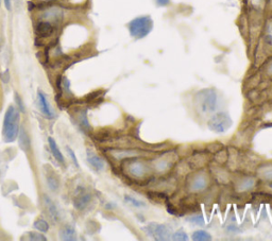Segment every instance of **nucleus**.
<instances>
[{
  "instance_id": "3",
  "label": "nucleus",
  "mask_w": 272,
  "mask_h": 241,
  "mask_svg": "<svg viewBox=\"0 0 272 241\" xmlns=\"http://www.w3.org/2000/svg\"><path fill=\"white\" fill-rule=\"evenodd\" d=\"M19 111L17 108L10 105L5 114L3 125V139L7 144L14 143L19 135Z\"/></svg>"
},
{
  "instance_id": "33",
  "label": "nucleus",
  "mask_w": 272,
  "mask_h": 241,
  "mask_svg": "<svg viewBox=\"0 0 272 241\" xmlns=\"http://www.w3.org/2000/svg\"><path fill=\"white\" fill-rule=\"evenodd\" d=\"M4 4H5V7L8 11H11L12 9V0H4Z\"/></svg>"
},
{
  "instance_id": "15",
  "label": "nucleus",
  "mask_w": 272,
  "mask_h": 241,
  "mask_svg": "<svg viewBox=\"0 0 272 241\" xmlns=\"http://www.w3.org/2000/svg\"><path fill=\"white\" fill-rule=\"evenodd\" d=\"M38 98H39V102H40V105H41L42 113L44 114V115L47 118H53L55 113H53V111L51 109L50 103H49V101H48L46 95L43 92H39L38 93Z\"/></svg>"
},
{
  "instance_id": "30",
  "label": "nucleus",
  "mask_w": 272,
  "mask_h": 241,
  "mask_svg": "<svg viewBox=\"0 0 272 241\" xmlns=\"http://www.w3.org/2000/svg\"><path fill=\"white\" fill-rule=\"evenodd\" d=\"M15 103H16V106H17V110L19 112H24V105H23V102L21 98L19 97L18 94H15Z\"/></svg>"
},
{
  "instance_id": "18",
  "label": "nucleus",
  "mask_w": 272,
  "mask_h": 241,
  "mask_svg": "<svg viewBox=\"0 0 272 241\" xmlns=\"http://www.w3.org/2000/svg\"><path fill=\"white\" fill-rule=\"evenodd\" d=\"M44 203H45V206L49 212V216L53 219V220H60V210L58 208V206L56 205V203L47 196L44 197Z\"/></svg>"
},
{
  "instance_id": "10",
  "label": "nucleus",
  "mask_w": 272,
  "mask_h": 241,
  "mask_svg": "<svg viewBox=\"0 0 272 241\" xmlns=\"http://www.w3.org/2000/svg\"><path fill=\"white\" fill-rule=\"evenodd\" d=\"M175 163H176V158L168 153V154H164L162 157L156 158L155 160L151 163V165L155 172L165 173L172 168Z\"/></svg>"
},
{
  "instance_id": "6",
  "label": "nucleus",
  "mask_w": 272,
  "mask_h": 241,
  "mask_svg": "<svg viewBox=\"0 0 272 241\" xmlns=\"http://www.w3.org/2000/svg\"><path fill=\"white\" fill-rule=\"evenodd\" d=\"M64 17H65V12L63 8L52 4H47L46 7L41 9L38 19L50 22L53 26L59 28L61 24L63 23Z\"/></svg>"
},
{
  "instance_id": "8",
  "label": "nucleus",
  "mask_w": 272,
  "mask_h": 241,
  "mask_svg": "<svg viewBox=\"0 0 272 241\" xmlns=\"http://www.w3.org/2000/svg\"><path fill=\"white\" fill-rule=\"evenodd\" d=\"M143 230L146 232L148 236H150L153 239L159 240V241L170 240L172 236L170 227H168L165 224H160L156 222L149 223L147 226H145Z\"/></svg>"
},
{
  "instance_id": "1",
  "label": "nucleus",
  "mask_w": 272,
  "mask_h": 241,
  "mask_svg": "<svg viewBox=\"0 0 272 241\" xmlns=\"http://www.w3.org/2000/svg\"><path fill=\"white\" fill-rule=\"evenodd\" d=\"M122 168L131 179L135 181H146L151 177L154 172L152 165L141 156L125 159Z\"/></svg>"
},
{
  "instance_id": "7",
  "label": "nucleus",
  "mask_w": 272,
  "mask_h": 241,
  "mask_svg": "<svg viewBox=\"0 0 272 241\" xmlns=\"http://www.w3.org/2000/svg\"><path fill=\"white\" fill-rule=\"evenodd\" d=\"M186 187L191 194L204 193L209 187V175L203 170L194 172L188 176Z\"/></svg>"
},
{
  "instance_id": "26",
  "label": "nucleus",
  "mask_w": 272,
  "mask_h": 241,
  "mask_svg": "<svg viewBox=\"0 0 272 241\" xmlns=\"http://www.w3.org/2000/svg\"><path fill=\"white\" fill-rule=\"evenodd\" d=\"M187 221L191 222L192 224L197 225V226H203L205 224L204 218L202 217L201 215H194V216H192V217H189L187 219Z\"/></svg>"
},
{
  "instance_id": "21",
  "label": "nucleus",
  "mask_w": 272,
  "mask_h": 241,
  "mask_svg": "<svg viewBox=\"0 0 272 241\" xmlns=\"http://www.w3.org/2000/svg\"><path fill=\"white\" fill-rule=\"evenodd\" d=\"M18 142H19V147L26 152L29 150L30 148V139H29V136L27 135V133L24 132L23 129H21L19 131V135H18Z\"/></svg>"
},
{
  "instance_id": "9",
  "label": "nucleus",
  "mask_w": 272,
  "mask_h": 241,
  "mask_svg": "<svg viewBox=\"0 0 272 241\" xmlns=\"http://www.w3.org/2000/svg\"><path fill=\"white\" fill-rule=\"evenodd\" d=\"M58 29L59 28L53 26L52 23L45 21V20H40V19L36 20V22L34 24L35 35L41 40H45V39H49V37H52L57 33Z\"/></svg>"
},
{
  "instance_id": "2",
  "label": "nucleus",
  "mask_w": 272,
  "mask_h": 241,
  "mask_svg": "<svg viewBox=\"0 0 272 241\" xmlns=\"http://www.w3.org/2000/svg\"><path fill=\"white\" fill-rule=\"evenodd\" d=\"M217 92L215 88H203L194 96V105L199 115L206 116L213 114L217 109Z\"/></svg>"
},
{
  "instance_id": "35",
  "label": "nucleus",
  "mask_w": 272,
  "mask_h": 241,
  "mask_svg": "<svg viewBox=\"0 0 272 241\" xmlns=\"http://www.w3.org/2000/svg\"><path fill=\"white\" fill-rule=\"evenodd\" d=\"M0 5H2V0H0Z\"/></svg>"
},
{
  "instance_id": "20",
  "label": "nucleus",
  "mask_w": 272,
  "mask_h": 241,
  "mask_svg": "<svg viewBox=\"0 0 272 241\" xmlns=\"http://www.w3.org/2000/svg\"><path fill=\"white\" fill-rule=\"evenodd\" d=\"M257 173H258L259 179H262L267 182H272V165L271 164L263 165V166L258 167Z\"/></svg>"
},
{
  "instance_id": "24",
  "label": "nucleus",
  "mask_w": 272,
  "mask_h": 241,
  "mask_svg": "<svg viewBox=\"0 0 272 241\" xmlns=\"http://www.w3.org/2000/svg\"><path fill=\"white\" fill-rule=\"evenodd\" d=\"M33 227L35 228L36 231H39L41 233H46L49 231V224L44 219H38L36 221H34Z\"/></svg>"
},
{
  "instance_id": "16",
  "label": "nucleus",
  "mask_w": 272,
  "mask_h": 241,
  "mask_svg": "<svg viewBox=\"0 0 272 241\" xmlns=\"http://www.w3.org/2000/svg\"><path fill=\"white\" fill-rule=\"evenodd\" d=\"M59 235L62 240H66V241L77 240V232L75 230V227H73V225H70V224H67L62 227L60 230Z\"/></svg>"
},
{
  "instance_id": "5",
  "label": "nucleus",
  "mask_w": 272,
  "mask_h": 241,
  "mask_svg": "<svg viewBox=\"0 0 272 241\" xmlns=\"http://www.w3.org/2000/svg\"><path fill=\"white\" fill-rule=\"evenodd\" d=\"M207 129L216 134L227 133L233 125V120L227 112H218L207 120Z\"/></svg>"
},
{
  "instance_id": "28",
  "label": "nucleus",
  "mask_w": 272,
  "mask_h": 241,
  "mask_svg": "<svg viewBox=\"0 0 272 241\" xmlns=\"http://www.w3.org/2000/svg\"><path fill=\"white\" fill-rule=\"evenodd\" d=\"M27 236H28V239L29 240H38V241H45L47 240V238L43 235V233H35V232H29L27 233Z\"/></svg>"
},
{
  "instance_id": "27",
  "label": "nucleus",
  "mask_w": 272,
  "mask_h": 241,
  "mask_svg": "<svg viewBox=\"0 0 272 241\" xmlns=\"http://www.w3.org/2000/svg\"><path fill=\"white\" fill-rule=\"evenodd\" d=\"M78 118H79V123H80V125L82 126L83 129L89 130L91 128L90 123H89V120H88V117H86V113L85 112H81L79 114Z\"/></svg>"
},
{
  "instance_id": "17",
  "label": "nucleus",
  "mask_w": 272,
  "mask_h": 241,
  "mask_svg": "<svg viewBox=\"0 0 272 241\" xmlns=\"http://www.w3.org/2000/svg\"><path fill=\"white\" fill-rule=\"evenodd\" d=\"M48 145H49V149H50L51 154L57 159V162H59L60 164H63L64 165L65 164V157H64L63 154H62L61 150L59 149V147L57 145V142L55 141V139L52 137H49L48 138Z\"/></svg>"
},
{
  "instance_id": "32",
  "label": "nucleus",
  "mask_w": 272,
  "mask_h": 241,
  "mask_svg": "<svg viewBox=\"0 0 272 241\" xmlns=\"http://www.w3.org/2000/svg\"><path fill=\"white\" fill-rule=\"evenodd\" d=\"M266 72L269 75V77H272V60H270L267 63V66H266Z\"/></svg>"
},
{
  "instance_id": "4",
  "label": "nucleus",
  "mask_w": 272,
  "mask_h": 241,
  "mask_svg": "<svg viewBox=\"0 0 272 241\" xmlns=\"http://www.w3.org/2000/svg\"><path fill=\"white\" fill-rule=\"evenodd\" d=\"M154 21L150 15H142L133 18L128 23V30L134 40H143L151 33Z\"/></svg>"
},
{
  "instance_id": "34",
  "label": "nucleus",
  "mask_w": 272,
  "mask_h": 241,
  "mask_svg": "<svg viewBox=\"0 0 272 241\" xmlns=\"http://www.w3.org/2000/svg\"><path fill=\"white\" fill-rule=\"evenodd\" d=\"M36 2H39L43 5H47V4H52V3L57 2V0H36Z\"/></svg>"
},
{
  "instance_id": "22",
  "label": "nucleus",
  "mask_w": 272,
  "mask_h": 241,
  "mask_svg": "<svg viewBox=\"0 0 272 241\" xmlns=\"http://www.w3.org/2000/svg\"><path fill=\"white\" fill-rule=\"evenodd\" d=\"M193 240L195 241H207V240H212V236L209 233L203 230H197L193 233L192 235Z\"/></svg>"
},
{
  "instance_id": "14",
  "label": "nucleus",
  "mask_w": 272,
  "mask_h": 241,
  "mask_svg": "<svg viewBox=\"0 0 272 241\" xmlns=\"http://www.w3.org/2000/svg\"><path fill=\"white\" fill-rule=\"evenodd\" d=\"M255 179L253 176H241L236 182V188L239 193H248L255 187Z\"/></svg>"
},
{
  "instance_id": "19",
  "label": "nucleus",
  "mask_w": 272,
  "mask_h": 241,
  "mask_svg": "<svg viewBox=\"0 0 272 241\" xmlns=\"http://www.w3.org/2000/svg\"><path fill=\"white\" fill-rule=\"evenodd\" d=\"M46 181L49 189H50L51 192H57L60 187V180L55 171L49 170L46 172Z\"/></svg>"
},
{
  "instance_id": "12",
  "label": "nucleus",
  "mask_w": 272,
  "mask_h": 241,
  "mask_svg": "<svg viewBox=\"0 0 272 241\" xmlns=\"http://www.w3.org/2000/svg\"><path fill=\"white\" fill-rule=\"evenodd\" d=\"M111 156L117 160H125L132 157H139L142 155V151L131 150V149H120V150H112L110 152Z\"/></svg>"
},
{
  "instance_id": "23",
  "label": "nucleus",
  "mask_w": 272,
  "mask_h": 241,
  "mask_svg": "<svg viewBox=\"0 0 272 241\" xmlns=\"http://www.w3.org/2000/svg\"><path fill=\"white\" fill-rule=\"evenodd\" d=\"M125 201L128 203V204L136 207V208H143V207H146V203L139 200V199H136L135 197H132V196H125Z\"/></svg>"
},
{
  "instance_id": "13",
  "label": "nucleus",
  "mask_w": 272,
  "mask_h": 241,
  "mask_svg": "<svg viewBox=\"0 0 272 241\" xmlns=\"http://www.w3.org/2000/svg\"><path fill=\"white\" fill-rule=\"evenodd\" d=\"M86 158H88L89 164L96 171H103L104 170V168H105L104 160L93 150L88 149V151H86Z\"/></svg>"
},
{
  "instance_id": "25",
  "label": "nucleus",
  "mask_w": 272,
  "mask_h": 241,
  "mask_svg": "<svg viewBox=\"0 0 272 241\" xmlns=\"http://www.w3.org/2000/svg\"><path fill=\"white\" fill-rule=\"evenodd\" d=\"M189 238H188V235L187 233L185 232L183 228H180V230L176 231L175 233H172V236H171V240H176V241H187Z\"/></svg>"
},
{
  "instance_id": "11",
  "label": "nucleus",
  "mask_w": 272,
  "mask_h": 241,
  "mask_svg": "<svg viewBox=\"0 0 272 241\" xmlns=\"http://www.w3.org/2000/svg\"><path fill=\"white\" fill-rule=\"evenodd\" d=\"M91 201H92L91 194L86 192L85 188L79 187L77 190V195L75 197V200H73V205H75V207L78 210L82 211L88 208Z\"/></svg>"
},
{
  "instance_id": "31",
  "label": "nucleus",
  "mask_w": 272,
  "mask_h": 241,
  "mask_svg": "<svg viewBox=\"0 0 272 241\" xmlns=\"http://www.w3.org/2000/svg\"><path fill=\"white\" fill-rule=\"evenodd\" d=\"M158 7H167L170 4V0H155Z\"/></svg>"
},
{
  "instance_id": "29",
  "label": "nucleus",
  "mask_w": 272,
  "mask_h": 241,
  "mask_svg": "<svg viewBox=\"0 0 272 241\" xmlns=\"http://www.w3.org/2000/svg\"><path fill=\"white\" fill-rule=\"evenodd\" d=\"M67 152H68L69 155H70V157H71V160H72V163L75 164V166H76L77 168H80V165H79L78 158H77V156H76V154H75V152H73V150H72V149H70L69 147H67Z\"/></svg>"
}]
</instances>
